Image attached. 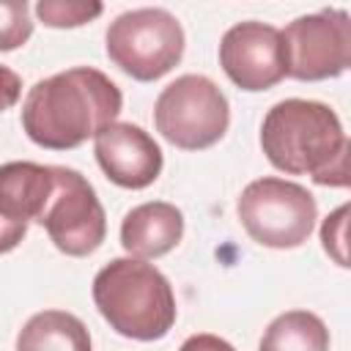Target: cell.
I'll return each mask as SVG.
<instances>
[{
	"label": "cell",
	"mask_w": 351,
	"mask_h": 351,
	"mask_svg": "<svg viewBox=\"0 0 351 351\" xmlns=\"http://www.w3.org/2000/svg\"><path fill=\"white\" fill-rule=\"evenodd\" d=\"M93 154L101 173L123 189L151 186L165 165L159 143L137 123L115 121L93 137Z\"/></svg>",
	"instance_id": "cell-10"
},
{
	"label": "cell",
	"mask_w": 351,
	"mask_h": 351,
	"mask_svg": "<svg viewBox=\"0 0 351 351\" xmlns=\"http://www.w3.org/2000/svg\"><path fill=\"white\" fill-rule=\"evenodd\" d=\"M52 165H0V255L16 250L27 236V225L41 219L44 206L52 195Z\"/></svg>",
	"instance_id": "cell-11"
},
{
	"label": "cell",
	"mask_w": 351,
	"mask_h": 351,
	"mask_svg": "<svg viewBox=\"0 0 351 351\" xmlns=\"http://www.w3.org/2000/svg\"><path fill=\"white\" fill-rule=\"evenodd\" d=\"M184 44L181 22L167 8L156 5L118 14L104 36L107 58L137 82H154L178 66Z\"/></svg>",
	"instance_id": "cell-4"
},
{
	"label": "cell",
	"mask_w": 351,
	"mask_h": 351,
	"mask_svg": "<svg viewBox=\"0 0 351 351\" xmlns=\"http://www.w3.org/2000/svg\"><path fill=\"white\" fill-rule=\"evenodd\" d=\"M280 33L288 55V77L299 82L340 77L351 63V16L343 8L296 16Z\"/></svg>",
	"instance_id": "cell-8"
},
{
	"label": "cell",
	"mask_w": 351,
	"mask_h": 351,
	"mask_svg": "<svg viewBox=\"0 0 351 351\" xmlns=\"http://www.w3.org/2000/svg\"><path fill=\"white\" fill-rule=\"evenodd\" d=\"M121 107V88L104 71L74 66L38 80L27 90L22 101V129L38 148L71 151L115 123Z\"/></svg>",
	"instance_id": "cell-1"
},
{
	"label": "cell",
	"mask_w": 351,
	"mask_h": 351,
	"mask_svg": "<svg viewBox=\"0 0 351 351\" xmlns=\"http://www.w3.org/2000/svg\"><path fill=\"white\" fill-rule=\"evenodd\" d=\"M156 132L181 151H203L219 143L230 126V104L206 74L176 77L154 104Z\"/></svg>",
	"instance_id": "cell-6"
},
{
	"label": "cell",
	"mask_w": 351,
	"mask_h": 351,
	"mask_svg": "<svg viewBox=\"0 0 351 351\" xmlns=\"http://www.w3.org/2000/svg\"><path fill=\"white\" fill-rule=\"evenodd\" d=\"M104 11L101 3H80V0H38L36 16L47 27H80L93 22Z\"/></svg>",
	"instance_id": "cell-15"
},
{
	"label": "cell",
	"mask_w": 351,
	"mask_h": 351,
	"mask_svg": "<svg viewBox=\"0 0 351 351\" xmlns=\"http://www.w3.org/2000/svg\"><path fill=\"white\" fill-rule=\"evenodd\" d=\"M16 351H90V332L74 313L41 310L19 329Z\"/></svg>",
	"instance_id": "cell-13"
},
{
	"label": "cell",
	"mask_w": 351,
	"mask_h": 351,
	"mask_svg": "<svg viewBox=\"0 0 351 351\" xmlns=\"http://www.w3.org/2000/svg\"><path fill=\"white\" fill-rule=\"evenodd\" d=\"M93 304L110 329L143 343L165 337L178 313L170 280L137 258H112L96 271Z\"/></svg>",
	"instance_id": "cell-3"
},
{
	"label": "cell",
	"mask_w": 351,
	"mask_h": 351,
	"mask_svg": "<svg viewBox=\"0 0 351 351\" xmlns=\"http://www.w3.org/2000/svg\"><path fill=\"white\" fill-rule=\"evenodd\" d=\"M348 206H340L337 211H332L324 225H321V241H324V250L326 255L335 258L337 266H348V255H346V225H348Z\"/></svg>",
	"instance_id": "cell-17"
},
{
	"label": "cell",
	"mask_w": 351,
	"mask_h": 351,
	"mask_svg": "<svg viewBox=\"0 0 351 351\" xmlns=\"http://www.w3.org/2000/svg\"><path fill=\"white\" fill-rule=\"evenodd\" d=\"M178 351H236L228 340L217 337V335H208V332H200V335H192L181 343Z\"/></svg>",
	"instance_id": "cell-19"
},
{
	"label": "cell",
	"mask_w": 351,
	"mask_h": 351,
	"mask_svg": "<svg viewBox=\"0 0 351 351\" xmlns=\"http://www.w3.org/2000/svg\"><path fill=\"white\" fill-rule=\"evenodd\" d=\"M33 36V19L25 0H0V52L22 47Z\"/></svg>",
	"instance_id": "cell-16"
},
{
	"label": "cell",
	"mask_w": 351,
	"mask_h": 351,
	"mask_svg": "<svg viewBox=\"0 0 351 351\" xmlns=\"http://www.w3.org/2000/svg\"><path fill=\"white\" fill-rule=\"evenodd\" d=\"M22 96V77L0 63V112L11 110Z\"/></svg>",
	"instance_id": "cell-18"
},
{
	"label": "cell",
	"mask_w": 351,
	"mask_h": 351,
	"mask_svg": "<svg viewBox=\"0 0 351 351\" xmlns=\"http://www.w3.org/2000/svg\"><path fill=\"white\" fill-rule=\"evenodd\" d=\"M236 211L247 236L271 250L302 247L318 219V203L307 186L277 176L250 181L239 195Z\"/></svg>",
	"instance_id": "cell-5"
},
{
	"label": "cell",
	"mask_w": 351,
	"mask_h": 351,
	"mask_svg": "<svg viewBox=\"0 0 351 351\" xmlns=\"http://www.w3.org/2000/svg\"><path fill=\"white\" fill-rule=\"evenodd\" d=\"M52 195L44 206L38 225L63 255L85 258L96 252L107 236L104 206L99 203L96 189L80 170L52 165Z\"/></svg>",
	"instance_id": "cell-7"
},
{
	"label": "cell",
	"mask_w": 351,
	"mask_h": 351,
	"mask_svg": "<svg viewBox=\"0 0 351 351\" xmlns=\"http://www.w3.org/2000/svg\"><path fill=\"white\" fill-rule=\"evenodd\" d=\"M219 66L241 90H269L288 77L282 33L266 22H239L219 41Z\"/></svg>",
	"instance_id": "cell-9"
},
{
	"label": "cell",
	"mask_w": 351,
	"mask_h": 351,
	"mask_svg": "<svg viewBox=\"0 0 351 351\" xmlns=\"http://www.w3.org/2000/svg\"><path fill=\"white\" fill-rule=\"evenodd\" d=\"M258 351H329V329L310 310H288L266 326Z\"/></svg>",
	"instance_id": "cell-14"
},
{
	"label": "cell",
	"mask_w": 351,
	"mask_h": 351,
	"mask_svg": "<svg viewBox=\"0 0 351 351\" xmlns=\"http://www.w3.org/2000/svg\"><path fill=\"white\" fill-rule=\"evenodd\" d=\"M261 148L288 176H310L321 186H348L351 143L337 112L324 101H277L263 115Z\"/></svg>",
	"instance_id": "cell-2"
},
{
	"label": "cell",
	"mask_w": 351,
	"mask_h": 351,
	"mask_svg": "<svg viewBox=\"0 0 351 351\" xmlns=\"http://www.w3.org/2000/svg\"><path fill=\"white\" fill-rule=\"evenodd\" d=\"M184 236V214L167 200H148L126 211L121 222V244L129 258L154 261L167 255Z\"/></svg>",
	"instance_id": "cell-12"
}]
</instances>
